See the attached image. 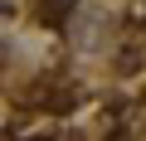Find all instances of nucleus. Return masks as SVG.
Wrapping results in <instances>:
<instances>
[{"mask_svg":"<svg viewBox=\"0 0 146 141\" xmlns=\"http://www.w3.org/2000/svg\"><path fill=\"white\" fill-rule=\"evenodd\" d=\"M73 15V0H39V20L44 24H63Z\"/></svg>","mask_w":146,"mask_h":141,"instance_id":"nucleus-1","label":"nucleus"}]
</instances>
